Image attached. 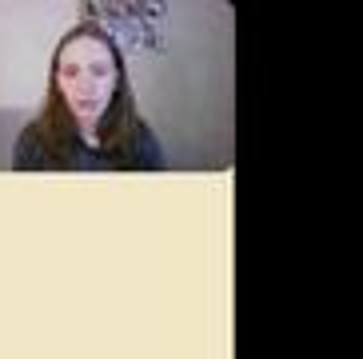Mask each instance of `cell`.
Wrapping results in <instances>:
<instances>
[{"label":"cell","mask_w":363,"mask_h":359,"mask_svg":"<svg viewBox=\"0 0 363 359\" xmlns=\"http://www.w3.org/2000/svg\"><path fill=\"white\" fill-rule=\"evenodd\" d=\"M24 168H160V144L140 116L136 88L112 32L84 21L52 53L44 108L21 136Z\"/></svg>","instance_id":"cell-1"}]
</instances>
